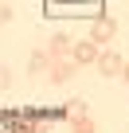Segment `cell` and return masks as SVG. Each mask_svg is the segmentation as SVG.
Wrapping results in <instances>:
<instances>
[{
	"label": "cell",
	"mask_w": 129,
	"mask_h": 133,
	"mask_svg": "<svg viewBox=\"0 0 129 133\" xmlns=\"http://www.w3.org/2000/svg\"><path fill=\"white\" fill-rule=\"evenodd\" d=\"M90 39H94V43H110V39H117V20H113V16H98L94 28H90Z\"/></svg>",
	"instance_id": "obj_1"
},
{
	"label": "cell",
	"mask_w": 129,
	"mask_h": 133,
	"mask_svg": "<svg viewBox=\"0 0 129 133\" xmlns=\"http://www.w3.org/2000/svg\"><path fill=\"white\" fill-rule=\"evenodd\" d=\"M71 59H74L78 66H98V59H102V55H98V43H94V39H78Z\"/></svg>",
	"instance_id": "obj_2"
},
{
	"label": "cell",
	"mask_w": 129,
	"mask_h": 133,
	"mask_svg": "<svg viewBox=\"0 0 129 133\" xmlns=\"http://www.w3.org/2000/svg\"><path fill=\"white\" fill-rule=\"evenodd\" d=\"M98 71H102V78H117V75L125 71V59H121L117 51H106V55L98 59Z\"/></svg>",
	"instance_id": "obj_3"
},
{
	"label": "cell",
	"mask_w": 129,
	"mask_h": 133,
	"mask_svg": "<svg viewBox=\"0 0 129 133\" xmlns=\"http://www.w3.org/2000/svg\"><path fill=\"white\" fill-rule=\"evenodd\" d=\"M55 63H59V59H55L51 51H35V55L28 59V71H31V75L39 78V75H47V71H51V66H55Z\"/></svg>",
	"instance_id": "obj_4"
},
{
	"label": "cell",
	"mask_w": 129,
	"mask_h": 133,
	"mask_svg": "<svg viewBox=\"0 0 129 133\" xmlns=\"http://www.w3.org/2000/svg\"><path fill=\"white\" fill-rule=\"evenodd\" d=\"M47 51H51V55H55L59 63H67V59L74 55V43H71L67 35H51V47H47Z\"/></svg>",
	"instance_id": "obj_5"
},
{
	"label": "cell",
	"mask_w": 129,
	"mask_h": 133,
	"mask_svg": "<svg viewBox=\"0 0 129 133\" xmlns=\"http://www.w3.org/2000/svg\"><path fill=\"white\" fill-rule=\"evenodd\" d=\"M74 59H67V63H55L51 66V71H47V82H55V86H63V82H67L71 75H74V66H71Z\"/></svg>",
	"instance_id": "obj_6"
},
{
	"label": "cell",
	"mask_w": 129,
	"mask_h": 133,
	"mask_svg": "<svg viewBox=\"0 0 129 133\" xmlns=\"http://www.w3.org/2000/svg\"><path fill=\"white\" fill-rule=\"evenodd\" d=\"M67 117H71V121H74V117H86V102H82V98L67 102Z\"/></svg>",
	"instance_id": "obj_7"
},
{
	"label": "cell",
	"mask_w": 129,
	"mask_h": 133,
	"mask_svg": "<svg viewBox=\"0 0 129 133\" xmlns=\"http://www.w3.org/2000/svg\"><path fill=\"white\" fill-rule=\"evenodd\" d=\"M94 129H98V125H94L90 117H74V121H71V133H94Z\"/></svg>",
	"instance_id": "obj_8"
},
{
	"label": "cell",
	"mask_w": 129,
	"mask_h": 133,
	"mask_svg": "<svg viewBox=\"0 0 129 133\" xmlns=\"http://www.w3.org/2000/svg\"><path fill=\"white\" fill-rule=\"evenodd\" d=\"M121 78H125V82H129V63H125V71H121Z\"/></svg>",
	"instance_id": "obj_9"
}]
</instances>
